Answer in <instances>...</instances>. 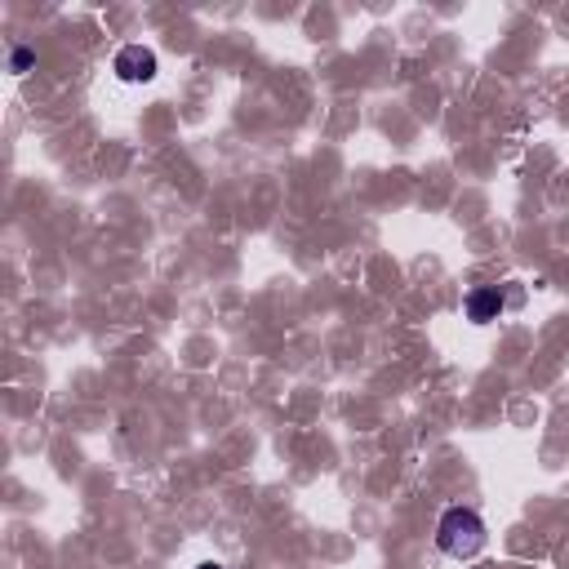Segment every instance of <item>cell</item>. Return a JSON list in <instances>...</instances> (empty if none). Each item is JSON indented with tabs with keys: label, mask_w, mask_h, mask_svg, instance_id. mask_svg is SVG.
I'll use <instances>...</instances> for the list:
<instances>
[{
	"label": "cell",
	"mask_w": 569,
	"mask_h": 569,
	"mask_svg": "<svg viewBox=\"0 0 569 569\" xmlns=\"http://www.w3.org/2000/svg\"><path fill=\"white\" fill-rule=\"evenodd\" d=\"M196 569H227V565H218V561H201V565H196Z\"/></svg>",
	"instance_id": "5b68a950"
},
{
	"label": "cell",
	"mask_w": 569,
	"mask_h": 569,
	"mask_svg": "<svg viewBox=\"0 0 569 569\" xmlns=\"http://www.w3.org/2000/svg\"><path fill=\"white\" fill-rule=\"evenodd\" d=\"M436 543H441L445 556L467 561V556H476L485 547V521L472 507H449L441 516V525H436Z\"/></svg>",
	"instance_id": "6da1fadb"
},
{
	"label": "cell",
	"mask_w": 569,
	"mask_h": 569,
	"mask_svg": "<svg viewBox=\"0 0 569 569\" xmlns=\"http://www.w3.org/2000/svg\"><path fill=\"white\" fill-rule=\"evenodd\" d=\"M32 49H14V58H9V72H14V76H23L27 72V67H32Z\"/></svg>",
	"instance_id": "277c9868"
},
{
	"label": "cell",
	"mask_w": 569,
	"mask_h": 569,
	"mask_svg": "<svg viewBox=\"0 0 569 569\" xmlns=\"http://www.w3.org/2000/svg\"><path fill=\"white\" fill-rule=\"evenodd\" d=\"M112 72H116V81H125V85H147V81H156L161 63H156V49H147V45L129 41V45L116 49Z\"/></svg>",
	"instance_id": "7a4b0ae2"
},
{
	"label": "cell",
	"mask_w": 569,
	"mask_h": 569,
	"mask_svg": "<svg viewBox=\"0 0 569 569\" xmlns=\"http://www.w3.org/2000/svg\"><path fill=\"white\" fill-rule=\"evenodd\" d=\"M503 307H507L503 289L485 285V289H472V294H467L463 312H467V321H472V325H494L498 316H503Z\"/></svg>",
	"instance_id": "3957f363"
}]
</instances>
